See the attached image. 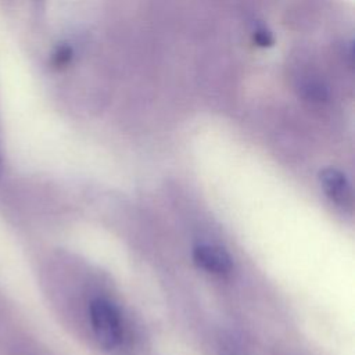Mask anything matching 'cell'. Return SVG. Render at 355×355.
<instances>
[{"label":"cell","instance_id":"obj_4","mask_svg":"<svg viewBox=\"0 0 355 355\" xmlns=\"http://www.w3.org/2000/svg\"><path fill=\"white\" fill-rule=\"evenodd\" d=\"M300 90H301V96L306 100V101H312V103H323L327 100L329 97V92H327V86L323 83V80L313 78V76H308L302 80V83L300 85Z\"/></svg>","mask_w":355,"mask_h":355},{"label":"cell","instance_id":"obj_2","mask_svg":"<svg viewBox=\"0 0 355 355\" xmlns=\"http://www.w3.org/2000/svg\"><path fill=\"white\" fill-rule=\"evenodd\" d=\"M193 259L198 268L218 276L229 275L233 268V262L227 251L218 245H196L193 250Z\"/></svg>","mask_w":355,"mask_h":355},{"label":"cell","instance_id":"obj_6","mask_svg":"<svg viewBox=\"0 0 355 355\" xmlns=\"http://www.w3.org/2000/svg\"><path fill=\"white\" fill-rule=\"evenodd\" d=\"M252 42L261 47V49H268V47H272L275 44V36L273 33L268 29V26H265L261 22H257L254 24V28H252Z\"/></svg>","mask_w":355,"mask_h":355},{"label":"cell","instance_id":"obj_7","mask_svg":"<svg viewBox=\"0 0 355 355\" xmlns=\"http://www.w3.org/2000/svg\"><path fill=\"white\" fill-rule=\"evenodd\" d=\"M343 54L345 55V60H347V64L349 68H352L354 65V42L352 40H348L344 47H343Z\"/></svg>","mask_w":355,"mask_h":355},{"label":"cell","instance_id":"obj_3","mask_svg":"<svg viewBox=\"0 0 355 355\" xmlns=\"http://www.w3.org/2000/svg\"><path fill=\"white\" fill-rule=\"evenodd\" d=\"M320 184L326 196L336 204L345 207L351 202V186L347 176L337 168L326 166L319 172Z\"/></svg>","mask_w":355,"mask_h":355},{"label":"cell","instance_id":"obj_8","mask_svg":"<svg viewBox=\"0 0 355 355\" xmlns=\"http://www.w3.org/2000/svg\"><path fill=\"white\" fill-rule=\"evenodd\" d=\"M3 172H4V159H3V153H1V148H0V179L3 176Z\"/></svg>","mask_w":355,"mask_h":355},{"label":"cell","instance_id":"obj_1","mask_svg":"<svg viewBox=\"0 0 355 355\" xmlns=\"http://www.w3.org/2000/svg\"><path fill=\"white\" fill-rule=\"evenodd\" d=\"M90 323L98 344L112 349L121 341L122 323L116 306L104 298H96L90 304Z\"/></svg>","mask_w":355,"mask_h":355},{"label":"cell","instance_id":"obj_5","mask_svg":"<svg viewBox=\"0 0 355 355\" xmlns=\"http://www.w3.org/2000/svg\"><path fill=\"white\" fill-rule=\"evenodd\" d=\"M72 58H73L72 46L67 42H62V43H58L53 49L50 58H49V64L54 71H61V69H65L71 64Z\"/></svg>","mask_w":355,"mask_h":355}]
</instances>
